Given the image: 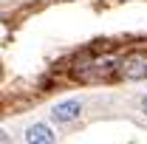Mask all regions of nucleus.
Returning a JSON list of instances; mask_svg holds the SVG:
<instances>
[{"instance_id": "nucleus-1", "label": "nucleus", "mask_w": 147, "mask_h": 144, "mask_svg": "<svg viewBox=\"0 0 147 144\" xmlns=\"http://www.w3.org/2000/svg\"><path fill=\"white\" fill-rule=\"evenodd\" d=\"M119 68V59L102 54V57H93V54H85L82 59H76L71 68V76L76 82H102V79H110Z\"/></svg>"}, {"instance_id": "nucleus-2", "label": "nucleus", "mask_w": 147, "mask_h": 144, "mask_svg": "<svg viewBox=\"0 0 147 144\" xmlns=\"http://www.w3.org/2000/svg\"><path fill=\"white\" fill-rule=\"evenodd\" d=\"M116 73L122 76V79H130V82H136V79H147V54L144 51H130L119 59V68Z\"/></svg>"}, {"instance_id": "nucleus-3", "label": "nucleus", "mask_w": 147, "mask_h": 144, "mask_svg": "<svg viewBox=\"0 0 147 144\" xmlns=\"http://www.w3.org/2000/svg\"><path fill=\"white\" fill-rule=\"evenodd\" d=\"M79 113H82L79 99H65V102H59V105L51 108V119H54L57 124H68V122H74Z\"/></svg>"}, {"instance_id": "nucleus-4", "label": "nucleus", "mask_w": 147, "mask_h": 144, "mask_svg": "<svg viewBox=\"0 0 147 144\" xmlns=\"http://www.w3.org/2000/svg\"><path fill=\"white\" fill-rule=\"evenodd\" d=\"M26 144H54V133L48 124H31L26 127Z\"/></svg>"}, {"instance_id": "nucleus-5", "label": "nucleus", "mask_w": 147, "mask_h": 144, "mask_svg": "<svg viewBox=\"0 0 147 144\" xmlns=\"http://www.w3.org/2000/svg\"><path fill=\"white\" fill-rule=\"evenodd\" d=\"M142 108H144V113H147V96H144V99H142Z\"/></svg>"}]
</instances>
